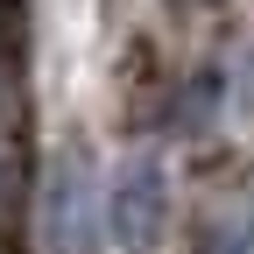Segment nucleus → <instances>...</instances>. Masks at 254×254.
I'll list each match as a JSON object with an SVG mask.
<instances>
[{"mask_svg":"<svg viewBox=\"0 0 254 254\" xmlns=\"http://www.w3.org/2000/svg\"><path fill=\"white\" fill-rule=\"evenodd\" d=\"M106 226H113V247L120 254H155L170 226V170L155 155H127L113 170V190H106Z\"/></svg>","mask_w":254,"mask_h":254,"instance_id":"f257e3e1","label":"nucleus"},{"mask_svg":"<svg viewBox=\"0 0 254 254\" xmlns=\"http://www.w3.org/2000/svg\"><path fill=\"white\" fill-rule=\"evenodd\" d=\"M21 184H28V78L7 0H0V233H14L21 219Z\"/></svg>","mask_w":254,"mask_h":254,"instance_id":"f03ea898","label":"nucleus"},{"mask_svg":"<svg viewBox=\"0 0 254 254\" xmlns=\"http://www.w3.org/2000/svg\"><path fill=\"white\" fill-rule=\"evenodd\" d=\"M43 240L50 254H92V163L85 148H64L43 184Z\"/></svg>","mask_w":254,"mask_h":254,"instance_id":"7ed1b4c3","label":"nucleus"},{"mask_svg":"<svg viewBox=\"0 0 254 254\" xmlns=\"http://www.w3.org/2000/svg\"><path fill=\"white\" fill-rule=\"evenodd\" d=\"M190 254H254V190H233V198L205 205Z\"/></svg>","mask_w":254,"mask_h":254,"instance_id":"20e7f679","label":"nucleus"},{"mask_svg":"<svg viewBox=\"0 0 254 254\" xmlns=\"http://www.w3.org/2000/svg\"><path fill=\"white\" fill-rule=\"evenodd\" d=\"M177 7H212V0H177Z\"/></svg>","mask_w":254,"mask_h":254,"instance_id":"39448f33","label":"nucleus"}]
</instances>
